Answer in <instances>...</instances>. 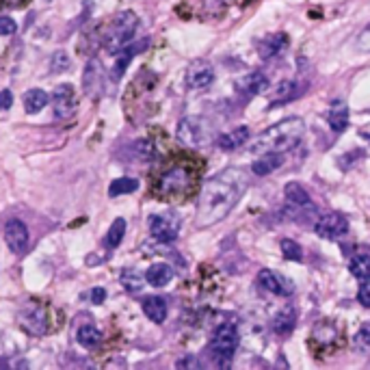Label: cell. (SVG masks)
<instances>
[{"label":"cell","instance_id":"cell-17","mask_svg":"<svg viewBox=\"0 0 370 370\" xmlns=\"http://www.w3.org/2000/svg\"><path fill=\"white\" fill-rule=\"evenodd\" d=\"M284 165V154L282 152H264V154H258V158L251 165V171H254L256 176H269L273 171H277Z\"/></svg>","mask_w":370,"mask_h":370},{"label":"cell","instance_id":"cell-35","mask_svg":"<svg viewBox=\"0 0 370 370\" xmlns=\"http://www.w3.org/2000/svg\"><path fill=\"white\" fill-rule=\"evenodd\" d=\"M280 247H282V254H284V258H288V260H295V262H299V260L303 258V251H301L299 243H295V241H290V239H282Z\"/></svg>","mask_w":370,"mask_h":370},{"label":"cell","instance_id":"cell-26","mask_svg":"<svg viewBox=\"0 0 370 370\" xmlns=\"http://www.w3.org/2000/svg\"><path fill=\"white\" fill-rule=\"evenodd\" d=\"M76 340H78V345L85 347V349H96L102 342V334H100V329L94 325H83L76 332Z\"/></svg>","mask_w":370,"mask_h":370},{"label":"cell","instance_id":"cell-3","mask_svg":"<svg viewBox=\"0 0 370 370\" xmlns=\"http://www.w3.org/2000/svg\"><path fill=\"white\" fill-rule=\"evenodd\" d=\"M139 29V16L135 11H120L113 16L102 31V46L109 55H120V52L132 42Z\"/></svg>","mask_w":370,"mask_h":370},{"label":"cell","instance_id":"cell-14","mask_svg":"<svg viewBox=\"0 0 370 370\" xmlns=\"http://www.w3.org/2000/svg\"><path fill=\"white\" fill-rule=\"evenodd\" d=\"M83 89L89 98H100L102 91H104V70H102V63L91 59L85 68L83 74Z\"/></svg>","mask_w":370,"mask_h":370},{"label":"cell","instance_id":"cell-24","mask_svg":"<svg viewBox=\"0 0 370 370\" xmlns=\"http://www.w3.org/2000/svg\"><path fill=\"white\" fill-rule=\"evenodd\" d=\"M145 46H148V39H145V42H139V46H130V44H128V46L120 52V59H117L115 68H113V72H111V78H113V81H120L122 74H124V70L128 68L130 59L135 57L139 50H143Z\"/></svg>","mask_w":370,"mask_h":370},{"label":"cell","instance_id":"cell-8","mask_svg":"<svg viewBox=\"0 0 370 370\" xmlns=\"http://www.w3.org/2000/svg\"><path fill=\"white\" fill-rule=\"evenodd\" d=\"M180 228H182V217L174 213V210L154 215L150 219V234L158 243H174L180 236Z\"/></svg>","mask_w":370,"mask_h":370},{"label":"cell","instance_id":"cell-36","mask_svg":"<svg viewBox=\"0 0 370 370\" xmlns=\"http://www.w3.org/2000/svg\"><path fill=\"white\" fill-rule=\"evenodd\" d=\"M132 150H135L139 161H152L154 158V148H152L150 141H137L135 145H132Z\"/></svg>","mask_w":370,"mask_h":370},{"label":"cell","instance_id":"cell-38","mask_svg":"<svg viewBox=\"0 0 370 370\" xmlns=\"http://www.w3.org/2000/svg\"><path fill=\"white\" fill-rule=\"evenodd\" d=\"M18 29V24L13 18H7V16H0V35H13Z\"/></svg>","mask_w":370,"mask_h":370},{"label":"cell","instance_id":"cell-15","mask_svg":"<svg viewBox=\"0 0 370 370\" xmlns=\"http://www.w3.org/2000/svg\"><path fill=\"white\" fill-rule=\"evenodd\" d=\"M269 89V78L267 74L262 72H251L243 78L236 81V91H239L241 96L245 98H254V96H260L264 91Z\"/></svg>","mask_w":370,"mask_h":370},{"label":"cell","instance_id":"cell-10","mask_svg":"<svg viewBox=\"0 0 370 370\" xmlns=\"http://www.w3.org/2000/svg\"><path fill=\"white\" fill-rule=\"evenodd\" d=\"M52 107H55L57 120H70L76 113V91L72 85H59L52 94Z\"/></svg>","mask_w":370,"mask_h":370},{"label":"cell","instance_id":"cell-39","mask_svg":"<svg viewBox=\"0 0 370 370\" xmlns=\"http://www.w3.org/2000/svg\"><path fill=\"white\" fill-rule=\"evenodd\" d=\"M358 301L364 308H370V282H364L358 290Z\"/></svg>","mask_w":370,"mask_h":370},{"label":"cell","instance_id":"cell-18","mask_svg":"<svg viewBox=\"0 0 370 370\" xmlns=\"http://www.w3.org/2000/svg\"><path fill=\"white\" fill-rule=\"evenodd\" d=\"M249 128L247 126H239V128H234L230 132H226V135H221L217 139V145L223 150V152H234V150H239L243 148V145L249 141Z\"/></svg>","mask_w":370,"mask_h":370},{"label":"cell","instance_id":"cell-2","mask_svg":"<svg viewBox=\"0 0 370 370\" xmlns=\"http://www.w3.org/2000/svg\"><path fill=\"white\" fill-rule=\"evenodd\" d=\"M303 135H306V122L301 117H288L273 124L258 135L254 141L249 143V152L254 154H264V152H288L297 148L301 143Z\"/></svg>","mask_w":370,"mask_h":370},{"label":"cell","instance_id":"cell-30","mask_svg":"<svg viewBox=\"0 0 370 370\" xmlns=\"http://www.w3.org/2000/svg\"><path fill=\"white\" fill-rule=\"evenodd\" d=\"M329 126H332L334 132H345L349 128V111L345 104H340V107L329 111Z\"/></svg>","mask_w":370,"mask_h":370},{"label":"cell","instance_id":"cell-11","mask_svg":"<svg viewBox=\"0 0 370 370\" xmlns=\"http://www.w3.org/2000/svg\"><path fill=\"white\" fill-rule=\"evenodd\" d=\"M184 81H187V87L189 89H206L213 85L215 81V70L213 65L204 59H197L193 61L189 68H187V74H184Z\"/></svg>","mask_w":370,"mask_h":370},{"label":"cell","instance_id":"cell-27","mask_svg":"<svg viewBox=\"0 0 370 370\" xmlns=\"http://www.w3.org/2000/svg\"><path fill=\"white\" fill-rule=\"evenodd\" d=\"M351 275L360 282H370V256L360 254L351 260Z\"/></svg>","mask_w":370,"mask_h":370},{"label":"cell","instance_id":"cell-21","mask_svg":"<svg viewBox=\"0 0 370 370\" xmlns=\"http://www.w3.org/2000/svg\"><path fill=\"white\" fill-rule=\"evenodd\" d=\"M303 89H306V85H299V81H284L277 85L275 89V98L271 102V107H280V104H286V102H293L297 100Z\"/></svg>","mask_w":370,"mask_h":370},{"label":"cell","instance_id":"cell-1","mask_svg":"<svg viewBox=\"0 0 370 370\" xmlns=\"http://www.w3.org/2000/svg\"><path fill=\"white\" fill-rule=\"evenodd\" d=\"M249 187L247 174L239 167H228L208 178L202 187V193L197 197V215L195 228H210L226 219L232 210L243 200V195Z\"/></svg>","mask_w":370,"mask_h":370},{"label":"cell","instance_id":"cell-34","mask_svg":"<svg viewBox=\"0 0 370 370\" xmlns=\"http://www.w3.org/2000/svg\"><path fill=\"white\" fill-rule=\"evenodd\" d=\"M70 68V57H68V52H63V50H57L55 55L50 57V72H55V74H61Z\"/></svg>","mask_w":370,"mask_h":370},{"label":"cell","instance_id":"cell-40","mask_svg":"<svg viewBox=\"0 0 370 370\" xmlns=\"http://www.w3.org/2000/svg\"><path fill=\"white\" fill-rule=\"evenodd\" d=\"M176 366H178V368H202L200 360H197L195 355H184L182 360L176 362Z\"/></svg>","mask_w":370,"mask_h":370},{"label":"cell","instance_id":"cell-6","mask_svg":"<svg viewBox=\"0 0 370 370\" xmlns=\"http://www.w3.org/2000/svg\"><path fill=\"white\" fill-rule=\"evenodd\" d=\"M176 137L184 148L202 150L206 145L213 143V124L202 115L184 117V120H180V124H178Z\"/></svg>","mask_w":370,"mask_h":370},{"label":"cell","instance_id":"cell-22","mask_svg":"<svg viewBox=\"0 0 370 370\" xmlns=\"http://www.w3.org/2000/svg\"><path fill=\"white\" fill-rule=\"evenodd\" d=\"M284 195H286V200L293 204L295 208H306V210H314L312 206V200H310V193L301 187L299 182H288L286 187H284Z\"/></svg>","mask_w":370,"mask_h":370},{"label":"cell","instance_id":"cell-20","mask_svg":"<svg viewBox=\"0 0 370 370\" xmlns=\"http://www.w3.org/2000/svg\"><path fill=\"white\" fill-rule=\"evenodd\" d=\"M141 308H143V314L148 316L152 323H156V325L165 323V319H167V301L165 299H161V297H143Z\"/></svg>","mask_w":370,"mask_h":370},{"label":"cell","instance_id":"cell-12","mask_svg":"<svg viewBox=\"0 0 370 370\" xmlns=\"http://www.w3.org/2000/svg\"><path fill=\"white\" fill-rule=\"evenodd\" d=\"M258 286L269 290L273 295H280V297H290L295 293V284L288 280V277L275 273L271 269H262L258 273Z\"/></svg>","mask_w":370,"mask_h":370},{"label":"cell","instance_id":"cell-25","mask_svg":"<svg viewBox=\"0 0 370 370\" xmlns=\"http://www.w3.org/2000/svg\"><path fill=\"white\" fill-rule=\"evenodd\" d=\"M50 102V96L44 89H31L24 94V109L26 113H39Z\"/></svg>","mask_w":370,"mask_h":370},{"label":"cell","instance_id":"cell-23","mask_svg":"<svg viewBox=\"0 0 370 370\" xmlns=\"http://www.w3.org/2000/svg\"><path fill=\"white\" fill-rule=\"evenodd\" d=\"M171 277H174V269L169 267L165 262H158V264H152V267L145 271V282L154 288H163L171 282Z\"/></svg>","mask_w":370,"mask_h":370},{"label":"cell","instance_id":"cell-37","mask_svg":"<svg viewBox=\"0 0 370 370\" xmlns=\"http://www.w3.org/2000/svg\"><path fill=\"white\" fill-rule=\"evenodd\" d=\"M355 48L360 52H370V24L358 35V39H355Z\"/></svg>","mask_w":370,"mask_h":370},{"label":"cell","instance_id":"cell-29","mask_svg":"<svg viewBox=\"0 0 370 370\" xmlns=\"http://www.w3.org/2000/svg\"><path fill=\"white\" fill-rule=\"evenodd\" d=\"M120 282H122L124 290H128V293H139V290H143L145 275H141L137 269H124L122 275H120Z\"/></svg>","mask_w":370,"mask_h":370},{"label":"cell","instance_id":"cell-33","mask_svg":"<svg viewBox=\"0 0 370 370\" xmlns=\"http://www.w3.org/2000/svg\"><path fill=\"white\" fill-rule=\"evenodd\" d=\"M353 349L364 355L370 353V327H362L360 332L353 336Z\"/></svg>","mask_w":370,"mask_h":370},{"label":"cell","instance_id":"cell-9","mask_svg":"<svg viewBox=\"0 0 370 370\" xmlns=\"http://www.w3.org/2000/svg\"><path fill=\"white\" fill-rule=\"evenodd\" d=\"M314 232L323 239H340L349 232V219L340 213H327L316 219Z\"/></svg>","mask_w":370,"mask_h":370},{"label":"cell","instance_id":"cell-5","mask_svg":"<svg viewBox=\"0 0 370 370\" xmlns=\"http://www.w3.org/2000/svg\"><path fill=\"white\" fill-rule=\"evenodd\" d=\"M239 342H241V336H239V329H236L234 323L219 325L213 334V340H210V345H208L210 360L215 362V366L228 368L236 347H239Z\"/></svg>","mask_w":370,"mask_h":370},{"label":"cell","instance_id":"cell-19","mask_svg":"<svg viewBox=\"0 0 370 370\" xmlns=\"http://www.w3.org/2000/svg\"><path fill=\"white\" fill-rule=\"evenodd\" d=\"M295 325H297V310L293 306H284L273 319V332L284 338L293 334Z\"/></svg>","mask_w":370,"mask_h":370},{"label":"cell","instance_id":"cell-13","mask_svg":"<svg viewBox=\"0 0 370 370\" xmlns=\"http://www.w3.org/2000/svg\"><path fill=\"white\" fill-rule=\"evenodd\" d=\"M5 241L13 254L22 256L29 249V228L20 219H9L5 226Z\"/></svg>","mask_w":370,"mask_h":370},{"label":"cell","instance_id":"cell-28","mask_svg":"<svg viewBox=\"0 0 370 370\" xmlns=\"http://www.w3.org/2000/svg\"><path fill=\"white\" fill-rule=\"evenodd\" d=\"M124 234H126V219L117 217L113 221V226L109 228V234H107V239H104V245H107L109 249H117L124 241Z\"/></svg>","mask_w":370,"mask_h":370},{"label":"cell","instance_id":"cell-42","mask_svg":"<svg viewBox=\"0 0 370 370\" xmlns=\"http://www.w3.org/2000/svg\"><path fill=\"white\" fill-rule=\"evenodd\" d=\"M89 299H91V303H96V306H100V303H104V299H107V290H104V288H94V290H91V293H89Z\"/></svg>","mask_w":370,"mask_h":370},{"label":"cell","instance_id":"cell-32","mask_svg":"<svg viewBox=\"0 0 370 370\" xmlns=\"http://www.w3.org/2000/svg\"><path fill=\"white\" fill-rule=\"evenodd\" d=\"M314 340L321 345H332V342H336V327L332 323H321L314 329Z\"/></svg>","mask_w":370,"mask_h":370},{"label":"cell","instance_id":"cell-7","mask_svg":"<svg viewBox=\"0 0 370 370\" xmlns=\"http://www.w3.org/2000/svg\"><path fill=\"white\" fill-rule=\"evenodd\" d=\"M18 319H20V325L24 327V332H29L31 336H44L50 329L48 308L42 306L39 301H26Z\"/></svg>","mask_w":370,"mask_h":370},{"label":"cell","instance_id":"cell-16","mask_svg":"<svg viewBox=\"0 0 370 370\" xmlns=\"http://www.w3.org/2000/svg\"><path fill=\"white\" fill-rule=\"evenodd\" d=\"M288 48V35L286 33H273L269 37H264L258 44V55L262 61H271L275 57L284 55Z\"/></svg>","mask_w":370,"mask_h":370},{"label":"cell","instance_id":"cell-4","mask_svg":"<svg viewBox=\"0 0 370 370\" xmlns=\"http://www.w3.org/2000/svg\"><path fill=\"white\" fill-rule=\"evenodd\" d=\"M193 184V171L187 165H174L158 176L154 184V193L163 200H178V197L187 195Z\"/></svg>","mask_w":370,"mask_h":370},{"label":"cell","instance_id":"cell-41","mask_svg":"<svg viewBox=\"0 0 370 370\" xmlns=\"http://www.w3.org/2000/svg\"><path fill=\"white\" fill-rule=\"evenodd\" d=\"M11 107H13V94H11L9 89L0 91V111H7Z\"/></svg>","mask_w":370,"mask_h":370},{"label":"cell","instance_id":"cell-31","mask_svg":"<svg viewBox=\"0 0 370 370\" xmlns=\"http://www.w3.org/2000/svg\"><path fill=\"white\" fill-rule=\"evenodd\" d=\"M139 189V180L135 178H117L111 182L109 187V195L111 197H120V195H126V193H135Z\"/></svg>","mask_w":370,"mask_h":370}]
</instances>
